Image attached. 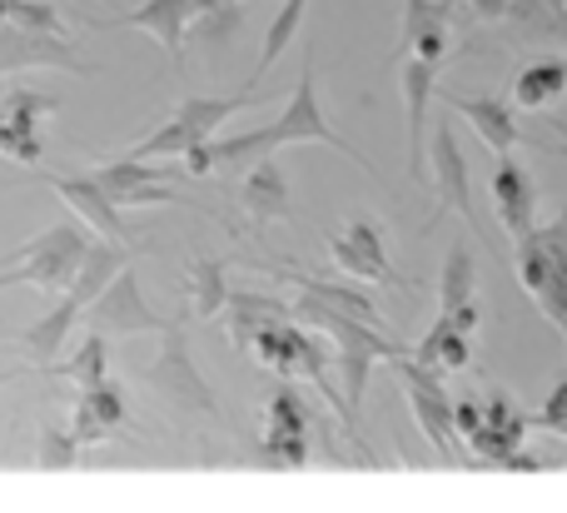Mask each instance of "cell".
Instances as JSON below:
<instances>
[{
  "mask_svg": "<svg viewBox=\"0 0 567 513\" xmlns=\"http://www.w3.org/2000/svg\"><path fill=\"white\" fill-rule=\"evenodd\" d=\"M55 100L35 90H10L0 100V155L20 165H40V115H50Z\"/></svg>",
  "mask_w": 567,
  "mask_h": 513,
  "instance_id": "7c38bea8",
  "label": "cell"
},
{
  "mask_svg": "<svg viewBox=\"0 0 567 513\" xmlns=\"http://www.w3.org/2000/svg\"><path fill=\"white\" fill-rule=\"evenodd\" d=\"M303 10H309V0H284V6H279L275 25L265 30V45H259V65H255V75H249V85H259V80H265V70L275 65L284 50L293 45V35H299V25H303Z\"/></svg>",
  "mask_w": 567,
  "mask_h": 513,
  "instance_id": "4316f807",
  "label": "cell"
},
{
  "mask_svg": "<svg viewBox=\"0 0 567 513\" xmlns=\"http://www.w3.org/2000/svg\"><path fill=\"white\" fill-rule=\"evenodd\" d=\"M518 40H567V6L563 0H513L508 20Z\"/></svg>",
  "mask_w": 567,
  "mask_h": 513,
  "instance_id": "603a6c76",
  "label": "cell"
},
{
  "mask_svg": "<svg viewBox=\"0 0 567 513\" xmlns=\"http://www.w3.org/2000/svg\"><path fill=\"white\" fill-rule=\"evenodd\" d=\"M239 345H245L265 369H275V375H284V379H313V384H319L323 394L343 409L339 389L329 384V359H323V349L313 345L299 325H289V315L259 319L255 329H245V335H239ZM343 424H349V414H343Z\"/></svg>",
  "mask_w": 567,
  "mask_h": 513,
  "instance_id": "3957f363",
  "label": "cell"
},
{
  "mask_svg": "<svg viewBox=\"0 0 567 513\" xmlns=\"http://www.w3.org/2000/svg\"><path fill=\"white\" fill-rule=\"evenodd\" d=\"M85 325L95 329V335H105V339L169 335V329H179L175 319H159L155 309L145 305V295H140V275L130 265L120 269V275L110 279V285L85 305Z\"/></svg>",
  "mask_w": 567,
  "mask_h": 513,
  "instance_id": "5b68a950",
  "label": "cell"
},
{
  "mask_svg": "<svg viewBox=\"0 0 567 513\" xmlns=\"http://www.w3.org/2000/svg\"><path fill=\"white\" fill-rule=\"evenodd\" d=\"M439 85V65L423 55L403 60V110H409V175L429 179V100Z\"/></svg>",
  "mask_w": 567,
  "mask_h": 513,
  "instance_id": "4fadbf2b",
  "label": "cell"
},
{
  "mask_svg": "<svg viewBox=\"0 0 567 513\" xmlns=\"http://www.w3.org/2000/svg\"><path fill=\"white\" fill-rule=\"evenodd\" d=\"M309 439H313V419H309L303 394L299 389H279L265 409V454L275 464L299 469L309 459Z\"/></svg>",
  "mask_w": 567,
  "mask_h": 513,
  "instance_id": "30bf717a",
  "label": "cell"
},
{
  "mask_svg": "<svg viewBox=\"0 0 567 513\" xmlns=\"http://www.w3.org/2000/svg\"><path fill=\"white\" fill-rule=\"evenodd\" d=\"M409 50H413V55H423V60H433V65H443V55H449V25L413 35V40H409Z\"/></svg>",
  "mask_w": 567,
  "mask_h": 513,
  "instance_id": "d6a6232c",
  "label": "cell"
},
{
  "mask_svg": "<svg viewBox=\"0 0 567 513\" xmlns=\"http://www.w3.org/2000/svg\"><path fill=\"white\" fill-rule=\"evenodd\" d=\"M563 6H567V0H563Z\"/></svg>",
  "mask_w": 567,
  "mask_h": 513,
  "instance_id": "ab89813d",
  "label": "cell"
},
{
  "mask_svg": "<svg viewBox=\"0 0 567 513\" xmlns=\"http://www.w3.org/2000/svg\"><path fill=\"white\" fill-rule=\"evenodd\" d=\"M229 305V265L225 259H195L189 265V319H215Z\"/></svg>",
  "mask_w": 567,
  "mask_h": 513,
  "instance_id": "d4e9b609",
  "label": "cell"
},
{
  "mask_svg": "<svg viewBox=\"0 0 567 513\" xmlns=\"http://www.w3.org/2000/svg\"><path fill=\"white\" fill-rule=\"evenodd\" d=\"M245 209L255 219H284L289 215V179H284V170L275 165V155H265L255 170H245Z\"/></svg>",
  "mask_w": 567,
  "mask_h": 513,
  "instance_id": "44dd1931",
  "label": "cell"
},
{
  "mask_svg": "<svg viewBox=\"0 0 567 513\" xmlns=\"http://www.w3.org/2000/svg\"><path fill=\"white\" fill-rule=\"evenodd\" d=\"M543 434H567V414H558V419H548V424H538Z\"/></svg>",
  "mask_w": 567,
  "mask_h": 513,
  "instance_id": "8d00e7d4",
  "label": "cell"
},
{
  "mask_svg": "<svg viewBox=\"0 0 567 513\" xmlns=\"http://www.w3.org/2000/svg\"><path fill=\"white\" fill-rule=\"evenodd\" d=\"M393 369H399L403 379V394H409V409L413 419H419V429L429 434V444L439 449V454H458V429H453V394L443 389V369H429L419 365L413 355L393 359Z\"/></svg>",
  "mask_w": 567,
  "mask_h": 513,
  "instance_id": "8992f818",
  "label": "cell"
},
{
  "mask_svg": "<svg viewBox=\"0 0 567 513\" xmlns=\"http://www.w3.org/2000/svg\"><path fill=\"white\" fill-rule=\"evenodd\" d=\"M45 185L55 189L60 199H65L70 209H75L80 219H85L95 235H105V239H125V219H120V205L110 199V189L100 185L95 175H45Z\"/></svg>",
  "mask_w": 567,
  "mask_h": 513,
  "instance_id": "9a60e30c",
  "label": "cell"
},
{
  "mask_svg": "<svg viewBox=\"0 0 567 513\" xmlns=\"http://www.w3.org/2000/svg\"><path fill=\"white\" fill-rule=\"evenodd\" d=\"M329 255H333V265L349 269L353 279H369V285H403V275L389 265L383 229L373 225V219H349V225L329 239Z\"/></svg>",
  "mask_w": 567,
  "mask_h": 513,
  "instance_id": "ba28073f",
  "label": "cell"
},
{
  "mask_svg": "<svg viewBox=\"0 0 567 513\" xmlns=\"http://www.w3.org/2000/svg\"><path fill=\"white\" fill-rule=\"evenodd\" d=\"M284 145H329V150L349 155L353 165L373 175V160L363 155V150H353L349 140L323 120L319 90H313V65L299 70V85H293L289 105H284V115L275 120V125L245 130V135H229V140H209V150H215V175H245V170H255L259 160L275 155V150H284Z\"/></svg>",
  "mask_w": 567,
  "mask_h": 513,
  "instance_id": "6da1fadb",
  "label": "cell"
},
{
  "mask_svg": "<svg viewBox=\"0 0 567 513\" xmlns=\"http://www.w3.org/2000/svg\"><path fill=\"white\" fill-rule=\"evenodd\" d=\"M473 285H478V265H473V255L463 245L449 249V259H443V279H439V309H458L473 299Z\"/></svg>",
  "mask_w": 567,
  "mask_h": 513,
  "instance_id": "83f0119b",
  "label": "cell"
},
{
  "mask_svg": "<svg viewBox=\"0 0 567 513\" xmlns=\"http://www.w3.org/2000/svg\"><path fill=\"white\" fill-rule=\"evenodd\" d=\"M10 6H16V0H0V25H6V20H10Z\"/></svg>",
  "mask_w": 567,
  "mask_h": 513,
  "instance_id": "f35d334b",
  "label": "cell"
},
{
  "mask_svg": "<svg viewBox=\"0 0 567 513\" xmlns=\"http://www.w3.org/2000/svg\"><path fill=\"white\" fill-rule=\"evenodd\" d=\"M150 389H155L159 399H165L169 409H179V414H215V389L199 379V369H195V359H189V349H185V339L169 329V345H165V355L150 365Z\"/></svg>",
  "mask_w": 567,
  "mask_h": 513,
  "instance_id": "52a82bcc",
  "label": "cell"
},
{
  "mask_svg": "<svg viewBox=\"0 0 567 513\" xmlns=\"http://www.w3.org/2000/svg\"><path fill=\"white\" fill-rule=\"evenodd\" d=\"M429 170H433V185H439V205L443 209H458V219H468L478 229V215H473V189H468V160H463V145L453 135V110L439 120L429 140Z\"/></svg>",
  "mask_w": 567,
  "mask_h": 513,
  "instance_id": "9c48e42d",
  "label": "cell"
},
{
  "mask_svg": "<svg viewBox=\"0 0 567 513\" xmlns=\"http://www.w3.org/2000/svg\"><path fill=\"white\" fill-rule=\"evenodd\" d=\"M478 419H483V404H473V399H453V429H458L463 439L478 429Z\"/></svg>",
  "mask_w": 567,
  "mask_h": 513,
  "instance_id": "e575fe53",
  "label": "cell"
},
{
  "mask_svg": "<svg viewBox=\"0 0 567 513\" xmlns=\"http://www.w3.org/2000/svg\"><path fill=\"white\" fill-rule=\"evenodd\" d=\"M130 265V249H125V239H105V245H95L85 255V265H80V275L70 279V289L65 295H75L80 305H90V299L100 295V289L110 285V279L120 275V269Z\"/></svg>",
  "mask_w": 567,
  "mask_h": 513,
  "instance_id": "7402d4cb",
  "label": "cell"
},
{
  "mask_svg": "<svg viewBox=\"0 0 567 513\" xmlns=\"http://www.w3.org/2000/svg\"><path fill=\"white\" fill-rule=\"evenodd\" d=\"M189 145H199V135L185 125V120H175V115H169L165 125H159V130H150V135L140 140L135 150H130V155H140V160H165V155H185Z\"/></svg>",
  "mask_w": 567,
  "mask_h": 513,
  "instance_id": "f1b7e54d",
  "label": "cell"
},
{
  "mask_svg": "<svg viewBox=\"0 0 567 513\" xmlns=\"http://www.w3.org/2000/svg\"><path fill=\"white\" fill-rule=\"evenodd\" d=\"M80 319H85V305H80L75 295H65L55 309H50L45 319H35V325H30V329H20V335H16V345L25 349V355H30V365H35V369H50V365H55V355H60V349L70 345V335H75V325H80Z\"/></svg>",
  "mask_w": 567,
  "mask_h": 513,
  "instance_id": "ac0fdd59",
  "label": "cell"
},
{
  "mask_svg": "<svg viewBox=\"0 0 567 513\" xmlns=\"http://www.w3.org/2000/svg\"><path fill=\"white\" fill-rule=\"evenodd\" d=\"M20 375H25V369H0V389H6L10 379H20Z\"/></svg>",
  "mask_w": 567,
  "mask_h": 513,
  "instance_id": "74e56055",
  "label": "cell"
},
{
  "mask_svg": "<svg viewBox=\"0 0 567 513\" xmlns=\"http://www.w3.org/2000/svg\"><path fill=\"white\" fill-rule=\"evenodd\" d=\"M463 6H468L478 20H488V25H498V20H508L513 0H463Z\"/></svg>",
  "mask_w": 567,
  "mask_h": 513,
  "instance_id": "d590c367",
  "label": "cell"
},
{
  "mask_svg": "<svg viewBox=\"0 0 567 513\" xmlns=\"http://www.w3.org/2000/svg\"><path fill=\"white\" fill-rule=\"evenodd\" d=\"M125 419V399L120 389L110 384H90V389H75V424H70V449H90V444H105L110 434L120 429Z\"/></svg>",
  "mask_w": 567,
  "mask_h": 513,
  "instance_id": "2e32d148",
  "label": "cell"
},
{
  "mask_svg": "<svg viewBox=\"0 0 567 513\" xmlns=\"http://www.w3.org/2000/svg\"><path fill=\"white\" fill-rule=\"evenodd\" d=\"M523 439H528V414H518L503 394H493L488 404H483L478 429L468 434V449L473 454H483V464L503 469L513 454H523Z\"/></svg>",
  "mask_w": 567,
  "mask_h": 513,
  "instance_id": "5bb4252c",
  "label": "cell"
},
{
  "mask_svg": "<svg viewBox=\"0 0 567 513\" xmlns=\"http://www.w3.org/2000/svg\"><path fill=\"white\" fill-rule=\"evenodd\" d=\"M105 345H110V339L90 329V339H85V345L75 349V359H70V365L60 369V375H70V379H75V389L105 384V375H110V369H105Z\"/></svg>",
  "mask_w": 567,
  "mask_h": 513,
  "instance_id": "f546056e",
  "label": "cell"
},
{
  "mask_svg": "<svg viewBox=\"0 0 567 513\" xmlns=\"http://www.w3.org/2000/svg\"><path fill=\"white\" fill-rule=\"evenodd\" d=\"M284 279H289L299 295H313V299H323V305H339V309H349V315H359V319H369V325H379V329H389L383 325V315H379V305H373L363 289H343V285H329V279H319V275H303V269H279Z\"/></svg>",
  "mask_w": 567,
  "mask_h": 513,
  "instance_id": "484cf974",
  "label": "cell"
},
{
  "mask_svg": "<svg viewBox=\"0 0 567 513\" xmlns=\"http://www.w3.org/2000/svg\"><path fill=\"white\" fill-rule=\"evenodd\" d=\"M558 95H567V60L563 55L533 60V65H523L518 80H513V100H518L523 110H538Z\"/></svg>",
  "mask_w": 567,
  "mask_h": 513,
  "instance_id": "cb8c5ba5",
  "label": "cell"
},
{
  "mask_svg": "<svg viewBox=\"0 0 567 513\" xmlns=\"http://www.w3.org/2000/svg\"><path fill=\"white\" fill-rule=\"evenodd\" d=\"M449 110H458L463 120L473 125V135L483 140L488 150L508 155L518 145V120H513V105L498 95H449Z\"/></svg>",
  "mask_w": 567,
  "mask_h": 513,
  "instance_id": "d6986e66",
  "label": "cell"
},
{
  "mask_svg": "<svg viewBox=\"0 0 567 513\" xmlns=\"http://www.w3.org/2000/svg\"><path fill=\"white\" fill-rule=\"evenodd\" d=\"M567 414V375L553 384V394H548V404H543V414H528V429H538V424H548V419H558Z\"/></svg>",
  "mask_w": 567,
  "mask_h": 513,
  "instance_id": "836d02e7",
  "label": "cell"
},
{
  "mask_svg": "<svg viewBox=\"0 0 567 513\" xmlns=\"http://www.w3.org/2000/svg\"><path fill=\"white\" fill-rule=\"evenodd\" d=\"M195 20H199V0H145V6L115 16V25H130V30L155 35L159 45H165L169 65L185 70V35L195 30Z\"/></svg>",
  "mask_w": 567,
  "mask_h": 513,
  "instance_id": "8fae6325",
  "label": "cell"
},
{
  "mask_svg": "<svg viewBox=\"0 0 567 513\" xmlns=\"http://www.w3.org/2000/svg\"><path fill=\"white\" fill-rule=\"evenodd\" d=\"M518 279L533 305L567 335V209L553 225L518 235Z\"/></svg>",
  "mask_w": 567,
  "mask_h": 513,
  "instance_id": "7a4b0ae2",
  "label": "cell"
},
{
  "mask_svg": "<svg viewBox=\"0 0 567 513\" xmlns=\"http://www.w3.org/2000/svg\"><path fill=\"white\" fill-rule=\"evenodd\" d=\"M115 199L120 209H155V205H189L185 195L175 189V179H140V185H125V189H115Z\"/></svg>",
  "mask_w": 567,
  "mask_h": 513,
  "instance_id": "4dcf8cb0",
  "label": "cell"
},
{
  "mask_svg": "<svg viewBox=\"0 0 567 513\" xmlns=\"http://www.w3.org/2000/svg\"><path fill=\"white\" fill-rule=\"evenodd\" d=\"M90 249L95 245H90V235L80 225H50L45 235H35L30 245L16 249V265L0 269V289L35 285V289H55V295H65Z\"/></svg>",
  "mask_w": 567,
  "mask_h": 513,
  "instance_id": "277c9868",
  "label": "cell"
},
{
  "mask_svg": "<svg viewBox=\"0 0 567 513\" xmlns=\"http://www.w3.org/2000/svg\"><path fill=\"white\" fill-rule=\"evenodd\" d=\"M493 205H498L503 229H508L513 239L533 229V215H538V185H533V175L513 160V150L498 160V170H493Z\"/></svg>",
  "mask_w": 567,
  "mask_h": 513,
  "instance_id": "e0dca14e",
  "label": "cell"
},
{
  "mask_svg": "<svg viewBox=\"0 0 567 513\" xmlns=\"http://www.w3.org/2000/svg\"><path fill=\"white\" fill-rule=\"evenodd\" d=\"M10 20H16V25H25L30 35H65V25H60V10L50 6V0H16V6H10Z\"/></svg>",
  "mask_w": 567,
  "mask_h": 513,
  "instance_id": "1f68e13d",
  "label": "cell"
},
{
  "mask_svg": "<svg viewBox=\"0 0 567 513\" xmlns=\"http://www.w3.org/2000/svg\"><path fill=\"white\" fill-rule=\"evenodd\" d=\"M255 85H245V90H235V95H185L175 105V120H185L189 130H195L199 140H215L219 135V125H225L235 110H249L255 105Z\"/></svg>",
  "mask_w": 567,
  "mask_h": 513,
  "instance_id": "ffe728a7",
  "label": "cell"
},
{
  "mask_svg": "<svg viewBox=\"0 0 567 513\" xmlns=\"http://www.w3.org/2000/svg\"><path fill=\"white\" fill-rule=\"evenodd\" d=\"M563 155H567V150H563Z\"/></svg>",
  "mask_w": 567,
  "mask_h": 513,
  "instance_id": "60d3db41",
  "label": "cell"
}]
</instances>
